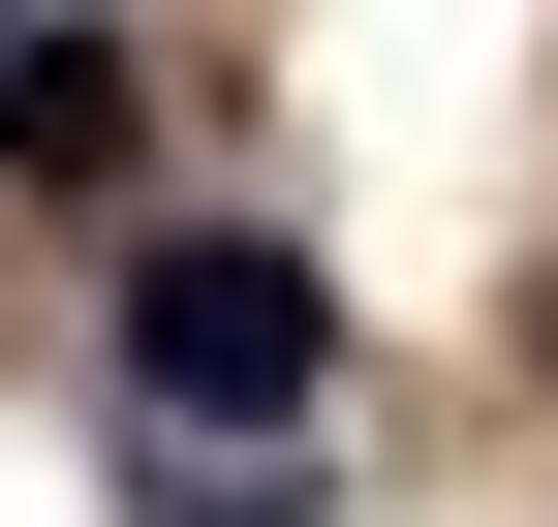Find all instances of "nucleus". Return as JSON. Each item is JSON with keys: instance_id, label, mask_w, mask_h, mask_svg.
<instances>
[{"instance_id": "nucleus-1", "label": "nucleus", "mask_w": 558, "mask_h": 527, "mask_svg": "<svg viewBox=\"0 0 558 527\" xmlns=\"http://www.w3.org/2000/svg\"><path fill=\"white\" fill-rule=\"evenodd\" d=\"M124 404H156V434H311L341 404V280L279 218H156V248H124Z\"/></svg>"}, {"instance_id": "nucleus-2", "label": "nucleus", "mask_w": 558, "mask_h": 527, "mask_svg": "<svg viewBox=\"0 0 558 527\" xmlns=\"http://www.w3.org/2000/svg\"><path fill=\"white\" fill-rule=\"evenodd\" d=\"M124 156V32H0V186H94Z\"/></svg>"}]
</instances>
